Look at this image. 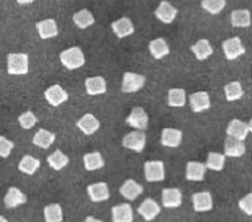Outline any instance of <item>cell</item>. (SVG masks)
<instances>
[{
  "mask_svg": "<svg viewBox=\"0 0 252 222\" xmlns=\"http://www.w3.org/2000/svg\"><path fill=\"white\" fill-rule=\"evenodd\" d=\"M60 61L66 69L74 70L81 68L85 64V57L81 49L78 47H73L60 53Z\"/></svg>",
  "mask_w": 252,
  "mask_h": 222,
  "instance_id": "6da1fadb",
  "label": "cell"
},
{
  "mask_svg": "<svg viewBox=\"0 0 252 222\" xmlns=\"http://www.w3.org/2000/svg\"><path fill=\"white\" fill-rule=\"evenodd\" d=\"M8 73L12 75H23L28 73V56L26 53H11L7 60Z\"/></svg>",
  "mask_w": 252,
  "mask_h": 222,
  "instance_id": "7a4b0ae2",
  "label": "cell"
},
{
  "mask_svg": "<svg viewBox=\"0 0 252 222\" xmlns=\"http://www.w3.org/2000/svg\"><path fill=\"white\" fill-rule=\"evenodd\" d=\"M145 177L149 183H157L165 179V166L159 160L145 163Z\"/></svg>",
  "mask_w": 252,
  "mask_h": 222,
  "instance_id": "3957f363",
  "label": "cell"
},
{
  "mask_svg": "<svg viewBox=\"0 0 252 222\" xmlns=\"http://www.w3.org/2000/svg\"><path fill=\"white\" fill-rule=\"evenodd\" d=\"M145 75L137 73H130L126 72L124 74V79H122V87L121 90L124 93H135L141 90L145 85Z\"/></svg>",
  "mask_w": 252,
  "mask_h": 222,
  "instance_id": "277c9868",
  "label": "cell"
},
{
  "mask_svg": "<svg viewBox=\"0 0 252 222\" xmlns=\"http://www.w3.org/2000/svg\"><path fill=\"white\" fill-rule=\"evenodd\" d=\"M222 47L227 60H235V58H238V57L246 53V49H244L243 44H242L239 37L227 39L226 41H223Z\"/></svg>",
  "mask_w": 252,
  "mask_h": 222,
  "instance_id": "5b68a950",
  "label": "cell"
},
{
  "mask_svg": "<svg viewBox=\"0 0 252 222\" xmlns=\"http://www.w3.org/2000/svg\"><path fill=\"white\" fill-rule=\"evenodd\" d=\"M145 144H146V135L141 131H134V132H130L122 140V146L125 148H129L131 151H135V152H141L144 151Z\"/></svg>",
  "mask_w": 252,
  "mask_h": 222,
  "instance_id": "8992f818",
  "label": "cell"
},
{
  "mask_svg": "<svg viewBox=\"0 0 252 222\" xmlns=\"http://www.w3.org/2000/svg\"><path fill=\"white\" fill-rule=\"evenodd\" d=\"M126 123L129 126L134 127V128H138L139 131H145L148 128L149 124L148 114L141 107H134V109L131 110L130 115L126 118Z\"/></svg>",
  "mask_w": 252,
  "mask_h": 222,
  "instance_id": "52a82bcc",
  "label": "cell"
},
{
  "mask_svg": "<svg viewBox=\"0 0 252 222\" xmlns=\"http://www.w3.org/2000/svg\"><path fill=\"white\" fill-rule=\"evenodd\" d=\"M250 131H251V124L247 126L246 123L239 121V119H234V121H231L228 127H227V135L238 140H244L247 138Z\"/></svg>",
  "mask_w": 252,
  "mask_h": 222,
  "instance_id": "ba28073f",
  "label": "cell"
},
{
  "mask_svg": "<svg viewBox=\"0 0 252 222\" xmlns=\"http://www.w3.org/2000/svg\"><path fill=\"white\" fill-rule=\"evenodd\" d=\"M45 99L48 100L49 105L60 106L68 100V93L60 85H53L45 90Z\"/></svg>",
  "mask_w": 252,
  "mask_h": 222,
  "instance_id": "9c48e42d",
  "label": "cell"
},
{
  "mask_svg": "<svg viewBox=\"0 0 252 222\" xmlns=\"http://www.w3.org/2000/svg\"><path fill=\"white\" fill-rule=\"evenodd\" d=\"M162 204L165 208H178L182 204V193L178 188H166L162 191Z\"/></svg>",
  "mask_w": 252,
  "mask_h": 222,
  "instance_id": "30bf717a",
  "label": "cell"
},
{
  "mask_svg": "<svg viewBox=\"0 0 252 222\" xmlns=\"http://www.w3.org/2000/svg\"><path fill=\"white\" fill-rule=\"evenodd\" d=\"M177 13H178L177 8L170 4L167 0L161 1L159 5H158V8L156 9V16L159 19L162 23H165V24H170V23L174 22Z\"/></svg>",
  "mask_w": 252,
  "mask_h": 222,
  "instance_id": "8fae6325",
  "label": "cell"
},
{
  "mask_svg": "<svg viewBox=\"0 0 252 222\" xmlns=\"http://www.w3.org/2000/svg\"><path fill=\"white\" fill-rule=\"evenodd\" d=\"M190 106L194 113H200L204 110H209L211 106L210 97L206 92H196L190 96Z\"/></svg>",
  "mask_w": 252,
  "mask_h": 222,
  "instance_id": "7c38bea8",
  "label": "cell"
},
{
  "mask_svg": "<svg viewBox=\"0 0 252 222\" xmlns=\"http://www.w3.org/2000/svg\"><path fill=\"white\" fill-rule=\"evenodd\" d=\"M246 151L243 140H238L231 136H227L224 142V156L240 157Z\"/></svg>",
  "mask_w": 252,
  "mask_h": 222,
  "instance_id": "4fadbf2b",
  "label": "cell"
},
{
  "mask_svg": "<svg viewBox=\"0 0 252 222\" xmlns=\"http://www.w3.org/2000/svg\"><path fill=\"white\" fill-rule=\"evenodd\" d=\"M112 29H113L116 36L120 37V39H124V37H127V36L134 33L133 23L130 22V19L127 18H121L112 23Z\"/></svg>",
  "mask_w": 252,
  "mask_h": 222,
  "instance_id": "5bb4252c",
  "label": "cell"
},
{
  "mask_svg": "<svg viewBox=\"0 0 252 222\" xmlns=\"http://www.w3.org/2000/svg\"><path fill=\"white\" fill-rule=\"evenodd\" d=\"M161 212V206L157 204L156 201L152 198H146L144 202L138 206V213L146 220V221H152Z\"/></svg>",
  "mask_w": 252,
  "mask_h": 222,
  "instance_id": "9a60e30c",
  "label": "cell"
},
{
  "mask_svg": "<svg viewBox=\"0 0 252 222\" xmlns=\"http://www.w3.org/2000/svg\"><path fill=\"white\" fill-rule=\"evenodd\" d=\"M36 28H37V32L41 39H52V37H56L57 33H59V28H57L56 22L53 19H45V20H41L36 24Z\"/></svg>",
  "mask_w": 252,
  "mask_h": 222,
  "instance_id": "2e32d148",
  "label": "cell"
},
{
  "mask_svg": "<svg viewBox=\"0 0 252 222\" xmlns=\"http://www.w3.org/2000/svg\"><path fill=\"white\" fill-rule=\"evenodd\" d=\"M192 204L195 212H207L213 209V197L210 192H199L192 196Z\"/></svg>",
  "mask_w": 252,
  "mask_h": 222,
  "instance_id": "e0dca14e",
  "label": "cell"
},
{
  "mask_svg": "<svg viewBox=\"0 0 252 222\" xmlns=\"http://www.w3.org/2000/svg\"><path fill=\"white\" fill-rule=\"evenodd\" d=\"M77 127L85 135H92L100 128V122L93 114H85L77 122Z\"/></svg>",
  "mask_w": 252,
  "mask_h": 222,
  "instance_id": "ac0fdd59",
  "label": "cell"
},
{
  "mask_svg": "<svg viewBox=\"0 0 252 222\" xmlns=\"http://www.w3.org/2000/svg\"><path fill=\"white\" fill-rule=\"evenodd\" d=\"M120 192H121V195L125 197L126 200L133 201L144 192V188H142V185H139L135 180L130 179L126 180L124 185L120 188Z\"/></svg>",
  "mask_w": 252,
  "mask_h": 222,
  "instance_id": "d6986e66",
  "label": "cell"
},
{
  "mask_svg": "<svg viewBox=\"0 0 252 222\" xmlns=\"http://www.w3.org/2000/svg\"><path fill=\"white\" fill-rule=\"evenodd\" d=\"M182 142V131L177 128H163L161 143L165 147H178Z\"/></svg>",
  "mask_w": 252,
  "mask_h": 222,
  "instance_id": "ffe728a7",
  "label": "cell"
},
{
  "mask_svg": "<svg viewBox=\"0 0 252 222\" xmlns=\"http://www.w3.org/2000/svg\"><path fill=\"white\" fill-rule=\"evenodd\" d=\"M88 195L91 197L92 201L100 202L109 198V188L106 183H97L92 184L88 187Z\"/></svg>",
  "mask_w": 252,
  "mask_h": 222,
  "instance_id": "44dd1931",
  "label": "cell"
},
{
  "mask_svg": "<svg viewBox=\"0 0 252 222\" xmlns=\"http://www.w3.org/2000/svg\"><path fill=\"white\" fill-rule=\"evenodd\" d=\"M85 90L89 96H98L106 93V81L104 77H91L85 81Z\"/></svg>",
  "mask_w": 252,
  "mask_h": 222,
  "instance_id": "7402d4cb",
  "label": "cell"
},
{
  "mask_svg": "<svg viewBox=\"0 0 252 222\" xmlns=\"http://www.w3.org/2000/svg\"><path fill=\"white\" fill-rule=\"evenodd\" d=\"M27 202L26 195L23 193L19 188H9L7 195L4 197V204L7 208H16L19 205H23Z\"/></svg>",
  "mask_w": 252,
  "mask_h": 222,
  "instance_id": "603a6c76",
  "label": "cell"
},
{
  "mask_svg": "<svg viewBox=\"0 0 252 222\" xmlns=\"http://www.w3.org/2000/svg\"><path fill=\"white\" fill-rule=\"evenodd\" d=\"M206 174V166L199 161H190L186 167V179L191 181H202Z\"/></svg>",
  "mask_w": 252,
  "mask_h": 222,
  "instance_id": "cb8c5ba5",
  "label": "cell"
},
{
  "mask_svg": "<svg viewBox=\"0 0 252 222\" xmlns=\"http://www.w3.org/2000/svg\"><path fill=\"white\" fill-rule=\"evenodd\" d=\"M113 222H133V210L129 204H121L112 209Z\"/></svg>",
  "mask_w": 252,
  "mask_h": 222,
  "instance_id": "d4e9b609",
  "label": "cell"
},
{
  "mask_svg": "<svg viewBox=\"0 0 252 222\" xmlns=\"http://www.w3.org/2000/svg\"><path fill=\"white\" fill-rule=\"evenodd\" d=\"M149 50L152 53V56L156 58V60H161L162 57L167 56L170 53V48L166 40L163 39H156L150 41L149 44Z\"/></svg>",
  "mask_w": 252,
  "mask_h": 222,
  "instance_id": "484cf974",
  "label": "cell"
},
{
  "mask_svg": "<svg viewBox=\"0 0 252 222\" xmlns=\"http://www.w3.org/2000/svg\"><path fill=\"white\" fill-rule=\"evenodd\" d=\"M231 24L238 28H247L251 25V13L247 9H236L231 13Z\"/></svg>",
  "mask_w": 252,
  "mask_h": 222,
  "instance_id": "4316f807",
  "label": "cell"
},
{
  "mask_svg": "<svg viewBox=\"0 0 252 222\" xmlns=\"http://www.w3.org/2000/svg\"><path fill=\"white\" fill-rule=\"evenodd\" d=\"M191 50L199 61H203L207 57L213 54V47L210 45L209 40H198L195 45H192Z\"/></svg>",
  "mask_w": 252,
  "mask_h": 222,
  "instance_id": "83f0119b",
  "label": "cell"
},
{
  "mask_svg": "<svg viewBox=\"0 0 252 222\" xmlns=\"http://www.w3.org/2000/svg\"><path fill=\"white\" fill-rule=\"evenodd\" d=\"M55 139H56L55 134H52L51 131L43 130V128H41V130L37 131L35 134V136H33V144L37 146V147L45 148V149H47V148H49L52 146Z\"/></svg>",
  "mask_w": 252,
  "mask_h": 222,
  "instance_id": "f1b7e54d",
  "label": "cell"
},
{
  "mask_svg": "<svg viewBox=\"0 0 252 222\" xmlns=\"http://www.w3.org/2000/svg\"><path fill=\"white\" fill-rule=\"evenodd\" d=\"M73 23L80 28V29H85L88 26L94 24V18L88 9H81L73 15Z\"/></svg>",
  "mask_w": 252,
  "mask_h": 222,
  "instance_id": "f546056e",
  "label": "cell"
},
{
  "mask_svg": "<svg viewBox=\"0 0 252 222\" xmlns=\"http://www.w3.org/2000/svg\"><path fill=\"white\" fill-rule=\"evenodd\" d=\"M39 167L40 161L35 157L30 156V155H26L19 163V171L26 174H33L36 171L39 170Z\"/></svg>",
  "mask_w": 252,
  "mask_h": 222,
  "instance_id": "4dcf8cb0",
  "label": "cell"
},
{
  "mask_svg": "<svg viewBox=\"0 0 252 222\" xmlns=\"http://www.w3.org/2000/svg\"><path fill=\"white\" fill-rule=\"evenodd\" d=\"M104 159H102L100 152L87 153V155L84 156V166H85V168H87L88 171L100 170V168L104 167Z\"/></svg>",
  "mask_w": 252,
  "mask_h": 222,
  "instance_id": "1f68e13d",
  "label": "cell"
},
{
  "mask_svg": "<svg viewBox=\"0 0 252 222\" xmlns=\"http://www.w3.org/2000/svg\"><path fill=\"white\" fill-rule=\"evenodd\" d=\"M68 163H69V159L61 152L60 149H56L51 156H48V164L56 171L63 170L64 167L68 166Z\"/></svg>",
  "mask_w": 252,
  "mask_h": 222,
  "instance_id": "d6a6232c",
  "label": "cell"
},
{
  "mask_svg": "<svg viewBox=\"0 0 252 222\" xmlns=\"http://www.w3.org/2000/svg\"><path fill=\"white\" fill-rule=\"evenodd\" d=\"M45 222H61L63 221V209L59 204H52L45 206L44 209Z\"/></svg>",
  "mask_w": 252,
  "mask_h": 222,
  "instance_id": "836d02e7",
  "label": "cell"
},
{
  "mask_svg": "<svg viewBox=\"0 0 252 222\" xmlns=\"http://www.w3.org/2000/svg\"><path fill=\"white\" fill-rule=\"evenodd\" d=\"M224 93H226V98L228 102H234L243 97V89H242L240 82L227 83L224 86Z\"/></svg>",
  "mask_w": 252,
  "mask_h": 222,
  "instance_id": "e575fe53",
  "label": "cell"
},
{
  "mask_svg": "<svg viewBox=\"0 0 252 222\" xmlns=\"http://www.w3.org/2000/svg\"><path fill=\"white\" fill-rule=\"evenodd\" d=\"M186 103V93L183 89L169 90V105L171 107H182Z\"/></svg>",
  "mask_w": 252,
  "mask_h": 222,
  "instance_id": "d590c367",
  "label": "cell"
},
{
  "mask_svg": "<svg viewBox=\"0 0 252 222\" xmlns=\"http://www.w3.org/2000/svg\"><path fill=\"white\" fill-rule=\"evenodd\" d=\"M224 155L222 153L211 152L209 153V157H207V163H206V168L213 171H222L223 167H224Z\"/></svg>",
  "mask_w": 252,
  "mask_h": 222,
  "instance_id": "8d00e7d4",
  "label": "cell"
},
{
  "mask_svg": "<svg viewBox=\"0 0 252 222\" xmlns=\"http://www.w3.org/2000/svg\"><path fill=\"white\" fill-rule=\"evenodd\" d=\"M226 7V0H203L202 1V8L206 9L211 15L220 13Z\"/></svg>",
  "mask_w": 252,
  "mask_h": 222,
  "instance_id": "74e56055",
  "label": "cell"
},
{
  "mask_svg": "<svg viewBox=\"0 0 252 222\" xmlns=\"http://www.w3.org/2000/svg\"><path fill=\"white\" fill-rule=\"evenodd\" d=\"M19 123H20V126L24 130H30V128H32L37 123V118L35 117V114L32 113V111H26V113L19 117Z\"/></svg>",
  "mask_w": 252,
  "mask_h": 222,
  "instance_id": "f35d334b",
  "label": "cell"
},
{
  "mask_svg": "<svg viewBox=\"0 0 252 222\" xmlns=\"http://www.w3.org/2000/svg\"><path fill=\"white\" fill-rule=\"evenodd\" d=\"M13 149V143L5 136H0V156L8 157L11 151Z\"/></svg>",
  "mask_w": 252,
  "mask_h": 222,
  "instance_id": "ab89813d",
  "label": "cell"
},
{
  "mask_svg": "<svg viewBox=\"0 0 252 222\" xmlns=\"http://www.w3.org/2000/svg\"><path fill=\"white\" fill-rule=\"evenodd\" d=\"M239 208L243 210L244 213H247L248 216L252 214V195H247L246 197H243L242 200L239 201Z\"/></svg>",
  "mask_w": 252,
  "mask_h": 222,
  "instance_id": "60d3db41",
  "label": "cell"
},
{
  "mask_svg": "<svg viewBox=\"0 0 252 222\" xmlns=\"http://www.w3.org/2000/svg\"><path fill=\"white\" fill-rule=\"evenodd\" d=\"M16 1H18L19 4H31V3H33V1H35V0H16Z\"/></svg>",
  "mask_w": 252,
  "mask_h": 222,
  "instance_id": "b9f144b4",
  "label": "cell"
},
{
  "mask_svg": "<svg viewBox=\"0 0 252 222\" xmlns=\"http://www.w3.org/2000/svg\"><path fill=\"white\" fill-rule=\"evenodd\" d=\"M85 222H102V221H100V220H96L94 217H91V216H89V217H87Z\"/></svg>",
  "mask_w": 252,
  "mask_h": 222,
  "instance_id": "7bdbcfd3",
  "label": "cell"
},
{
  "mask_svg": "<svg viewBox=\"0 0 252 222\" xmlns=\"http://www.w3.org/2000/svg\"><path fill=\"white\" fill-rule=\"evenodd\" d=\"M0 222H7V220H5L4 217H1V216H0Z\"/></svg>",
  "mask_w": 252,
  "mask_h": 222,
  "instance_id": "ee69618b",
  "label": "cell"
}]
</instances>
